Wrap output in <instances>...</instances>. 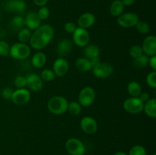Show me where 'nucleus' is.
I'll use <instances>...</instances> for the list:
<instances>
[{
	"label": "nucleus",
	"mask_w": 156,
	"mask_h": 155,
	"mask_svg": "<svg viewBox=\"0 0 156 155\" xmlns=\"http://www.w3.org/2000/svg\"><path fill=\"white\" fill-rule=\"evenodd\" d=\"M54 36V29L50 24H43L37 29L34 30L31 33L30 41V46L34 50H41L45 48Z\"/></svg>",
	"instance_id": "nucleus-1"
},
{
	"label": "nucleus",
	"mask_w": 156,
	"mask_h": 155,
	"mask_svg": "<svg viewBox=\"0 0 156 155\" xmlns=\"http://www.w3.org/2000/svg\"><path fill=\"white\" fill-rule=\"evenodd\" d=\"M69 102L62 96H53L47 102V109L54 115H62L68 109Z\"/></svg>",
	"instance_id": "nucleus-2"
},
{
	"label": "nucleus",
	"mask_w": 156,
	"mask_h": 155,
	"mask_svg": "<svg viewBox=\"0 0 156 155\" xmlns=\"http://www.w3.org/2000/svg\"><path fill=\"white\" fill-rule=\"evenodd\" d=\"M9 55L12 58L18 60L26 59L30 56V48L28 45L22 43H15L10 46Z\"/></svg>",
	"instance_id": "nucleus-3"
},
{
	"label": "nucleus",
	"mask_w": 156,
	"mask_h": 155,
	"mask_svg": "<svg viewBox=\"0 0 156 155\" xmlns=\"http://www.w3.org/2000/svg\"><path fill=\"white\" fill-rule=\"evenodd\" d=\"M66 150L70 155H84L85 147L81 140L76 138H70L65 144Z\"/></svg>",
	"instance_id": "nucleus-4"
},
{
	"label": "nucleus",
	"mask_w": 156,
	"mask_h": 155,
	"mask_svg": "<svg viewBox=\"0 0 156 155\" xmlns=\"http://www.w3.org/2000/svg\"><path fill=\"white\" fill-rule=\"evenodd\" d=\"M144 103L139 97H129L126 99L123 103V107L125 110L130 114H139L143 111Z\"/></svg>",
	"instance_id": "nucleus-5"
},
{
	"label": "nucleus",
	"mask_w": 156,
	"mask_h": 155,
	"mask_svg": "<svg viewBox=\"0 0 156 155\" xmlns=\"http://www.w3.org/2000/svg\"><path fill=\"white\" fill-rule=\"evenodd\" d=\"M95 100V91L91 87H85L81 90L79 94V103L83 107L89 106Z\"/></svg>",
	"instance_id": "nucleus-6"
},
{
	"label": "nucleus",
	"mask_w": 156,
	"mask_h": 155,
	"mask_svg": "<svg viewBox=\"0 0 156 155\" xmlns=\"http://www.w3.org/2000/svg\"><path fill=\"white\" fill-rule=\"evenodd\" d=\"M12 101L18 106H24L28 103L30 100V92L28 89L24 88H18L13 91Z\"/></svg>",
	"instance_id": "nucleus-7"
},
{
	"label": "nucleus",
	"mask_w": 156,
	"mask_h": 155,
	"mask_svg": "<svg viewBox=\"0 0 156 155\" xmlns=\"http://www.w3.org/2000/svg\"><path fill=\"white\" fill-rule=\"evenodd\" d=\"M139 21L140 19H139L138 15L134 12H126L117 17V24L120 27L127 28V27H135Z\"/></svg>",
	"instance_id": "nucleus-8"
},
{
	"label": "nucleus",
	"mask_w": 156,
	"mask_h": 155,
	"mask_svg": "<svg viewBox=\"0 0 156 155\" xmlns=\"http://www.w3.org/2000/svg\"><path fill=\"white\" fill-rule=\"evenodd\" d=\"M73 40L74 43L79 47H85L88 44L90 35L87 29L77 27L73 33Z\"/></svg>",
	"instance_id": "nucleus-9"
},
{
	"label": "nucleus",
	"mask_w": 156,
	"mask_h": 155,
	"mask_svg": "<svg viewBox=\"0 0 156 155\" xmlns=\"http://www.w3.org/2000/svg\"><path fill=\"white\" fill-rule=\"evenodd\" d=\"M26 78V86L28 88L30 91L33 92H39L42 90L44 84L43 80L41 78L40 75L35 73H30L25 76Z\"/></svg>",
	"instance_id": "nucleus-10"
},
{
	"label": "nucleus",
	"mask_w": 156,
	"mask_h": 155,
	"mask_svg": "<svg viewBox=\"0 0 156 155\" xmlns=\"http://www.w3.org/2000/svg\"><path fill=\"white\" fill-rule=\"evenodd\" d=\"M4 9L9 12L22 14L27 9V4L24 0H8L4 4Z\"/></svg>",
	"instance_id": "nucleus-11"
},
{
	"label": "nucleus",
	"mask_w": 156,
	"mask_h": 155,
	"mask_svg": "<svg viewBox=\"0 0 156 155\" xmlns=\"http://www.w3.org/2000/svg\"><path fill=\"white\" fill-rule=\"evenodd\" d=\"M91 70L93 74L98 78H108L114 73L113 66L107 62H101L98 66Z\"/></svg>",
	"instance_id": "nucleus-12"
},
{
	"label": "nucleus",
	"mask_w": 156,
	"mask_h": 155,
	"mask_svg": "<svg viewBox=\"0 0 156 155\" xmlns=\"http://www.w3.org/2000/svg\"><path fill=\"white\" fill-rule=\"evenodd\" d=\"M69 65L66 59L64 58H58L53 64V71L56 77H63L69 71Z\"/></svg>",
	"instance_id": "nucleus-13"
},
{
	"label": "nucleus",
	"mask_w": 156,
	"mask_h": 155,
	"mask_svg": "<svg viewBox=\"0 0 156 155\" xmlns=\"http://www.w3.org/2000/svg\"><path fill=\"white\" fill-rule=\"evenodd\" d=\"M80 128L85 133L92 135L98 131V122L91 116H85L81 119Z\"/></svg>",
	"instance_id": "nucleus-14"
},
{
	"label": "nucleus",
	"mask_w": 156,
	"mask_h": 155,
	"mask_svg": "<svg viewBox=\"0 0 156 155\" xmlns=\"http://www.w3.org/2000/svg\"><path fill=\"white\" fill-rule=\"evenodd\" d=\"M143 53L147 56H156V37L154 35L146 36L142 44Z\"/></svg>",
	"instance_id": "nucleus-15"
},
{
	"label": "nucleus",
	"mask_w": 156,
	"mask_h": 155,
	"mask_svg": "<svg viewBox=\"0 0 156 155\" xmlns=\"http://www.w3.org/2000/svg\"><path fill=\"white\" fill-rule=\"evenodd\" d=\"M41 20L38 17L37 12H30L24 18V25L30 30H35L41 25Z\"/></svg>",
	"instance_id": "nucleus-16"
},
{
	"label": "nucleus",
	"mask_w": 156,
	"mask_h": 155,
	"mask_svg": "<svg viewBox=\"0 0 156 155\" xmlns=\"http://www.w3.org/2000/svg\"><path fill=\"white\" fill-rule=\"evenodd\" d=\"M95 16L91 12H85L81 15L78 19V25L82 28H89L95 23Z\"/></svg>",
	"instance_id": "nucleus-17"
},
{
	"label": "nucleus",
	"mask_w": 156,
	"mask_h": 155,
	"mask_svg": "<svg viewBox=\"0 0 156 155\" xmlns=\"http://www.w3.org/2000/svg\"><path fill=\"white\" fill-rule=\"evenodd\" d=\"M73 50V43L69 39H62L58 43L56 46V53L60 56L63 58L67 56Z\"/></svg>",
	"instance_id": "nucleus-18"
},
{
	"label": "nucleus",
	"mask_w": 156,
	"mask_h": 155,
	"mask_svg": "<svg viewBox=\"0 0 156 155\" xmlns=\"http://www.w3.org/2000/svg\"><path fill=\"white\" fill-rule=\"evenodd\" d=\"M47 60V56H46L45 53H42V52H37V53H34V55L32 56L31 65L34 68H41L46 65Z\"/></svg>",
	"instance_id": "nucleus-19"
},
{
	"label": "nucleus",
	"mask_w": 156,
	"mask_h": 155,
	"mask_svg": "<svg viewBox=\"0 0 156 155\" xmlns=\"http://www.w3.org/2000/svg\"><path fill=\"white\" fill-rule=\"evenodd\" d=\"M143 110L149 117L155 119L156 117V99L150 98L144 103Z\"/></svg>",
	"instance_id": "nucleus-20"
},
{
	"label": "nucleus",
	"mask_w": 156,
	"mask_h": 155,
	"mask_svg": "<svg viewBox=\"0 0 156 155\" xmlns=\"http://www.w3.org/2000/svg\"><path fill=\"white\" fill-rule=\"evenodd\" d=\"M75 65L79 71L83 72H87L92 69L90 60L85 57L78 58L75 62Z\"/></svg>",
	"instance_id": "nucleus-21"
},
{
	"label": "nucleus",
	"mask_w": 156,
	"mask_h": 155,
	"mask_svg": "<svg viewBox=\"0 0 156 155\" xmlns=\"http://www.w3.org/2000/svg\"><path fill=\"white\" fill-rule=\"evenodd\" d=\"M123 4L122 3L121 0H114L110 6V12L111 15L114 17H119L123 14L124 11Z\"/></svg>",
	"instance_id": "nucleus-22"
},
{
	"label": "nucleus",
	"mask_w": 156,
	"mask_h": 155,
	"mask_svg": "<svg viewBox=\"0 0 156 155\" xmlns=\"http://www.w3.org/2000/svg\"><path fill=\"white\" fill-rule=\"evenodd\" d=\"M84 54H85V57L88 59L99 57L100 56V49L94 44H88L86 46H85Z\"/></svg>",
	"instance_id": "nucleus-23"
},
{
	"label": "nucleus",
	"mask_w": 156,
	"mask_h": 155,
	"mask_svg": "<svg viewBox=\"0 0 156 155\" xmlns=\"http://www.w3.org/2000/svg\"><path fill=\"white\" fill-rule=\"evenodd\" d=\"M127 91L132 97H139L142 93V87L139 82L133 81L128 84Z\"/></svg>",
	"instance_id": "nucleus-24"
},
{
	"label": "nucleus",
	"mask_w": 156,
	"mask_h": 155,
	"mask_svg": "<svg viewBox=\"0 0 156 155\" xmlns=\"http://www.w3.org/2000/svg\"><path fill=\"white\" fill-rule=\"evenodd\" d=\"M24 25V18L21 15L13 17L10 21V27L13 31H19Z\"/></svg>",
	"instance_id": "nucleus-25"
},
{
	"label": "nucleus",
	"mask_w": 156,
	"mask_h": 155,
	"mask_svg": "<svg viewBox=\"0 0 156 155\" xmlns=\"http://www.w3.org/2000/svg\"><path fill=\"white\" fill-rule=\"evenodd\" d=\"M31 33V30H29L27 27H23L18 31V39L19 42L27 44V43L30 41Z\"/></svg>",
	"instance_id": "nucleus-26"
},
{
	"label": "nucleus",
	"mask_w": 156,
	"mask_h": 155,
	"mask_svg": "<svg viewBox=\"0 0 156 155\" xmlns=\"http://www.w3.org/2000/svg\"><path fill=\"white\" fill-rule=\"evenodd\" d=\"M149 56L143 54L142 56H139V57L136 58V59H133V65L134 67H136L137 68H145L149 64Z\"/></svg>",
	"instance_id": "nucleus-27"
},
{
	"label": "nucleus",
	"mask_w": 156,
	"mask_h": 155,
	"mask_svg": "<svg viewBox=\"0 0 156 155\" xmlns=\"http://www.w3.org/2000/svg\"><path fill=\"white\" fill-rule=\"evenodd\" d=\"M82 107L80 103L77 101H71L68 104L67 110L73 115H79L82 112Z\"/></svg>",
	"instance_id": "nucleus-28"
},
{
	"label": "nucleus",
	"mask_w": 156,
	"mask_h": 155,
	"mask_svg": "<svg viewBox=\"0 0 156 155\" xmlns=\"http://www.w3.org/2000/svg\"><path fill=\"white\" fill-rule=\"evenodd\" d=\"M40 77L44 81H52L56 78V76L53 70L50 69V68H45L41 71Z\"/></svg>",
	"instance_id": "nucleus-29"
},
{
	"label": "nucleus",
	"mask_w": 156,
	"mask_h": 155,
	"mask_svg": "<svg viewBox=\"0 0 156 155\" xmlns=\"http://www.w3.org/2000/svg\"><path fill=\"white\" fill-rule=\"evenodd\" d=\"M135 27L137 31L140 32L142 34H147L150 30V26L146 21H139L135 25Z\"/></svg>",
	"instance_id": "nucleus-30"
},
{
	"label": "nucleus",
	"mask_w": 156,
	"mask_h": 155,
	"mask_svg": "<svg viewBox=\"0 0 156 155\" xmlns=\"http://www.w3.org/2000/svg\"><path fill=\"white\" fill-rule=\"evenodd\" d=\"M129 54L133 59H136V58L139 57V56L143 55V50L142 48L141 45H133L129 48Z\"/></svg>",
	"instance_id": "nucleus-31"
},
{
	"label": "nucleus",
	"mask_w": 156,
	"mask_h": 155,
	"mask_svg": "<svg viewBox=\"0 0 156 155\" xmlns=\"http://www.w3.org/2000/svg\"><path fill=\"white\" fill-rule=\"evenodd\" d=\"M128 155H146V150L143 146L135 145L129 150Z\"/></svg>",
	"instance_id": "nucleus-32"
},
{
	"label": "nucleus",
	"mask_w": 156,
	"mask_h": 155,
	"mask_svg": "<svg viewBox=\"0 0 156 155\" xmlns=\"http://www.w3.org/2000/svg\"><path fill=\"white\" fill-rule=\"evenodd\" d=\"M10 52V46L6 41H0V56L3 57L9 56Z\"/></svg>",
	"instance_id": "nucleus-33"
},
{
	"label": "nucleus",
	"mask_w": 156,
	"mask_h": 155,
	"mask_svg": "<svg viewBox=\"0 0 156 155\" xmlns=\"http://www.w3.org/2000/svg\"><path fill=\"white\" fill-rule=\"evenodd\" d=\"M38 17L40 18V19L41 21H44V20H47V18L50 16V9L47 7V6H42L39 9L38 12H37Z\"/></svg>",
	"instance_id": "nucleus-34"
},
{
	"label": "nucleus",
	"mask_w": 156,
	"mask_h": 155,
	"mask_svg": "<svg viewBox=\"0 0 156 155\" xmlns=\"http://www.w3.org/2000/svg\"><path fill=\"white\" fill-rule=\"evenodd\" d=\"M146 84L152 88H156V71H152L146 76Z\"/></svg>",
	"instance_id": "nucleus-35"
},
{
	"label": "nucleus",
	"mask_w": 156,
	"mask_h": 155,
	"mask_svg": "<svg viewBox=\"0 0 156 155\" xmlns=\"http://www.w3.org/2000/svg\"><path fill=\"white\" fill-rule=\"evenodd\" d=\"M14 84H15V87L18 88H24L26 87V78L24 76L18 75L15 78V81H14Z\"/></svg>",
	"instance_id": "nucleus-36"
},
{
	"label": "nucleus",
	"mask_w": 156,
	"mask_h": 155,
	"mask_svg": "<svg viewBox=\"0 0 156 155\" xmlns=\"http://www.w3.org/2000/svg\"><path fill=\"white\" fill-rule=\"evenodd\" d=\"M13 91H14L12 88H8V87L2 88V90L1 91L2 97L3 99H5V100H11L12 94H13Z\"/></svg>",
	"instance_id": "nucleus-37"
},
{
	"label": "nucleus",
	"mask_w": 156,
	"mask_h": 155,
	"mask_svg": "<svg viewBox=\"0 0 156 155\" xmlns=\"http://www.w3.org/2000/svg\"><path fill=\"white\" fill-rule=\"evenodd\" d=\"M76 28V24L73 22H67L64 25V29L68 33H73Z\"/></svg>",
	"instance_id": "nucleus-38"
},
{
	"label": "nucleus",
	"mask_w": 156,
	"mask_h": 155,
	"mask_svg": "<svg viewBox=\"0 0 156 155\" xmlns=\"http://www.w3.org/2000/svg\"><path fill=\"white\" fill-rule=\"evenodd\" d=\"M139 98H140V100H141L143 103H145L150 99V95H149V93L147 92H142L141 94H140V95L139 96Z\"/></svg>",
	"instance_id": "nucleus-39"
},
{
	"label": "nucleus",
	"mask_w": 156,
	"mask_h": 155,
	"mask_svg": "<svg viewBox=\"0 0 156 155\" xmlns=\"http://www.w3.org/2000/svg\"><path fill=\"white\" fill-rule=\"evenodd\" d=\"M90 62H91V65L92 68H96V67L98 66L101 63V61L100 58L99 57H96V58H93V59H89Z\"/></svg>",
	"instance_id": "nucleus-40"
},
{
	"label": "nucleus",
	"mask_w": 156,
	"mask_h": 155,
	"mask_svg": "<svg viewBox=\"0 0 156 155\" xmlns=\"http://www.w3.org/2000/svg\"><path fill=\"white\" fill-rule=\"evenodd\" d=\"M149 66L153 69V71L156 70V56H150L149 59Z\"/></svg>",
	"instance_id": "nucleus-41"
},
{
	"label": "nucleus",
	"mask_w": 156,
	"mask_h": 155,
	"mask_svg": "<svg viewBox=\"0 0 156 155\" xmlns=\"http://www.w3.org/2000/svg\"><path fill=\"white\" fill-rule=\"evenodd\" d=\"M33 2L36 5L42 7V6H45L47 5V3L48 2V0H33Z\"/></svg>",
	"instance_id": "nucleus-42"
},
{
	"label": "nucleus",
	"mask_w": 156,
	"mask_h": 155,
	"mask_svg": "<svg viewBox=\"0 0 156 155\" xmlns=\"http://www.w3.org/2000/svg\"><path fill=\"white\" fill-rule=\"evenodd\" d=\"M124 6H131L135 3L136 0H121Z\"/></svg>",
	"instance_id": "nucleus-43"
},
{
	"label": "nucleus",
	"mask_w": 156,
	"mask_h": 155,
	"mask_svg": "<svg viewBox=\"0 0 156 155\" xmlns=\"http://www.w3.org/2000/svg\"><path fill=\"white\" fill-rule=\"evenodd\" d=\"M114 155H128L127 153H126L125 152L123 151H118V152H116Z\"/></svg>",
	"instance_id": "nucleus-44"
},
{
	"label": "nucleus",
	"mask_w": 156,
	"mask_h": 155,
	"mask_svg": "<svg viewBox=\"0 0 156 155\" xmlns=\"http://www.w3.org/2000/svg\"><path fill=\"white\" fill-rule=\"evenodd\" d=\"M153 155H156V154H155V153H154V154H153Z\"/></svg>",
	"instance_id": "nucleus-45"
},
{
	"label": "nucleus",
	"mask_w": 156,
	"mask_h": 155,
	"mask_svg": "<svg viewBox=\"0 0 156 155\" xmlns=\"http://www.w3.org/2000/svg\"><path fill=\"white\" fill-rule=\"evenodd\" d=\"M67 155H70V154H67Z\"/></svg>",
	"instance_id": "nucleus-46"
}]
</instances>
